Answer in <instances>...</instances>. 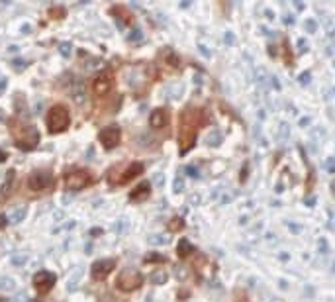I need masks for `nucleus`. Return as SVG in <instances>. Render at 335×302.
<instances>
[{"label":"nucleus","instance_id":"obj_1","mask_svg":"<svg viewBox=\"0 0 335 302\" xmlns=\"http://www.w3.org/2000/svg\"><path fill=\"white\" fill-rule=\"evenodd\" d=\"M71 124V116H69V110L65 108L63 104H55L51 106V110L47 112V130L51 134H61L69 128Z\"/></svg>","mask_w":335,"mask_h":302},{"label":"nucleus","instance_id":"obj_3","mask_svg":"<svg viewBox=\"0 0 335 302\" xmlns=\"http://www.w3.org/2000/svg\"><path fill=\"white\" fill-rule=\"evenodd\" d=\"M14 137H16L18 147H22V149H33L39 141V134L33 130L31 124H22V126L14 128Z\"/></svg>","mask_w":335,"mask_h":302},{"label":"nucleus","instance_id":"obj_15","mask_svg":"<svg viewBox=\"0 0 335 302\" xmlns=\"http://www.w3.org/2000/svg\"><path fill=\"white\" fill-rule=\"evenodd\" d=\"M0 161H4V153L2 151H0Z\"/></svg>","mask_w":335,"mask_h":302},{"label":"nucleus","instance_id":"obj_13","mask_svg":"<svg viewBox=\"0 0 335 302\" xmlns=\"http://www.w3.org/2000/svg\"><path fill=\"white\" fill-rule=\"evenodd\" d=\"M149 192H151L149 183H141L135 191H131V194H129V200H143V198H147V196H149Z\"/></svg>","mask_w":335,"mask_h":302},{"label":"nucleus","instance_id":"obj_5","mask_svg":"<svg viewBox=\"0 0 335 302\" xmlns=\"http://www.w3.org/2000/svg\"><path fill=\"white\" fill-rule=\"evenodd\" d=\"M27 185H29L31 191L45 192V191H49V189H53L55 179H53V175L49 171H35V173H31Z\"/></svg>","mask_w":335,"mask_h":302},{"label":"nucleus","instance_id":"obj_6","mask_svg":"<svg viewBox=\"0 0 335 302\" xmlns=\"http://www.w3.org/2000/svg\"><path fill=\"white\" fill-rule=\"evenodd\" d=\"M141 275L137 273V271H131V269H126V271H122L120 277H118V289L120 291H135V289H139L141 287Z\"/></svg>","mask_w":335,"mask_h":302},{"label":"nucleus","instance_id":"obj_10","mask_svg":"<svg viewBox=\"0 0 335 302\" xmlns=\"http://www.w3.org/2000/svg\"><path fill=\"white\" fill-rule=\"evenodd\" d=\"M149 124L153 130H163L169 126V112L165 108H157L151 112V118H149Z\"/></svg>","mask_w":335,"mask_h":302},{"label":"nucleus","instance_id":"obj_8","mask_svg":"<svg viewBox=\"0 0 335 302\" xmlns=\"http://www.w3.org/2000/svg\"><path fill=\"white\" fill-rule=\"evenodd\" d=\"M55 285V275L49 273V271H39V273L33 277V287L39 295H47Z\"/></svg>","mask_w":335,"mask_h":302},{"label":"nucleus","instance_id":"obj_12","mask_svg":"<svg viewBox=\"0 0 335 302\" xmlns=\"http://www.w3.org/2000/svg\"><path fill=\"white\" fill-rule=\"evenodd\" d=\"M141 173H143V165L141 163H131L124 169V175H122L116 183H118V185H126V183H129L131 179H135V177H137V175H141Z\"/></svg>","mask_w":335,"mask_h":302},{"label":"nucleus","instance_id":"obj_11","mask_svg":"<svg viewBox=\"0 0 335 302\" xmlns=\"http://www.w3.org/2000/svg\"><path fill=\"white\" fill-rule=\"evenodd\" d=\"M114 267H116V261H114V259L96 261V263L92 265V277H94V279H104V277L110 273Z\"/></svg>","mask_w":335,"mask_h":302},{"label":"nucleus","instance_id":"obj_7","mask_svg":"<svg viewBox=\"0 0 335 302\" xmlns=\"http://www.w3.org/2000/svg\"><path fill=\"white\" fill-rule=\"evenodd\" d=\"M112 86H114V75H112V71H102L94 82H92V90H94V94H98V96H104V94H108L110 90H112Z\"/></svg>","mask_w":335,"mask_h":302},{"label":"nucleus","instance_id":"obj_14","mask_svg":"<svg viewBox=\"0 0 335 302\" xmlns=\"http://www.w3.org/2000/svg\"><path fill=\"white\" fill-rule=\"evenodd\" d=\"M190 251H194V249H192V246H190L186 240H181V244H179V247H177V253H179L181 257H186Z\"/></svg>","mask_w":335,"mask_h":302},{"label":"nucleus","instance_id":"obj_4","mask_svg":"<svg viewBox=\"0 0 335 302\" xmlns=\"http://www.w3.org/2000/svg\"><path fill=\"white\" fill-rule=\"evenodd\" d=\"M65 183H67V189L80 191V189L92 185V183H94V177L90 175V171L73 169V171H67V175H65Z\"/></svg>","mask_w":335,"mask_h":302},{"label":"nucleus","instance_id":"obj_9","mask_svg":"<svg viewBox=\"0 0 335 302\" xmlns=\"http://www.w3.org/2000/svg\"><path fill=\"white\" fill-rule=\"evenodd\" d=\"M120 128L118 126H108V128H104L102 132L98 134V139H100V143H102L106 149H112V147H116L118 143H120Z\"/></svg>","mask_w":335,"mask_h":302},{"label":"nucleus","instance_id":"obj_2","mask_svg":"<svg viewBox=\"0 0 335 302\" xmlns=\"http://www.w3.org/2000/svg\"><path fill=\"white\" fill-rule=\"evenodd\" d=\"M196 108H186L182 114V126H181V149L188 151V147L192 145V139L196 136Z\"/></svg>","mask_w":335,"mask_h":302}]
</instances>
